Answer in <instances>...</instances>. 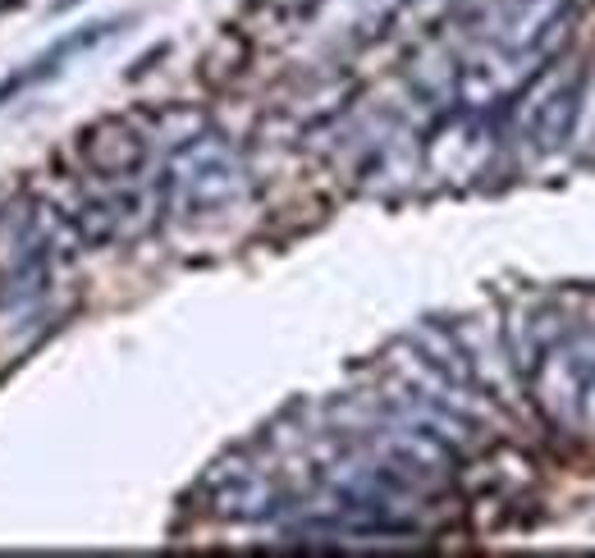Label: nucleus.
I'll use <instances>...</instances> for the list:
<instances>
[{
	"mask_svg": "<svg viewBox=\"0 0 595 558\" xmlns=\"http://www.w3.org/2000/svg\"><path fill=\"white\" fill-rule=\"evenodd\" d=\"M78 165L92 179L133 183L152 165V133L133 119H101V124L78 133Z\"/></svg>",
	"mask_w": 595,
	"mask_h": 558,
	"instance_id": "obj_1",
	"label": "nucleus"
},
{
	"mask_svg": "<svg viewBox=\"0 0 595 558\" xmlns=\"http://www.w3.org/2000/svg\"><path fill=\"white\" fill-rule=\"evenodd\" d=\"M577 97H582V83H568L536 106V115H531V142H536V151H554L573 138Z\"/></svg>",
	"mask_w": 595,
	"mask_h": 558,
	"instance_id": "obj_2",
	"label": "nucleus"
}]
</instances>
